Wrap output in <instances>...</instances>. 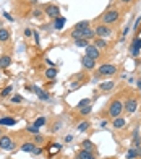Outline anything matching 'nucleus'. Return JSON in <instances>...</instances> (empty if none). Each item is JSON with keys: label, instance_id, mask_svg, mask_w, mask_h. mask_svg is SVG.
Wrapping results in <instances>:
<instances>
[{"label": "nucleus", "instance_id": "obj_6", "mask_svg": "<svg viewBox=\"0 0 141 159\" xmlns=\"http://www.w3.org/2000/svg\"><path fill=\"white\" fill-rule=\"evenodd\" d=\"M140 52H141V37L140 36H136V37L133 39L131 46H130V54L133 57H138L140 55Z\"/></svg>", "mask_w": 141, "mask_h": 159}, {"label": "nucleus", "instance_id": "obj_24", "mask_svg": "<svg viewBox=\"0 0 141 159\" xmlns=\"http://www.w3.org/2000/svg\"><path fill=\"white\" fill-rule=\"evenodd\" d=\"M86 28H89V21H88V20H83V21L76 23L73 29H80V31H81V29H86Z\"/></svg>", "mask_w": 141, "mask_h": 159}, {"label": "nucleus", "instance_id": "obj_27", "mask_svg": "<svg viewBox=\"0 0 141 159\" xmlns=\"http://www.w3.org/2000/svg\"><path fill=\"white\" fill-rule=\"evenodd\" d=\"M75 44H76V47H88L89 46V41L88 39H78V41H75Z\"/></svg>", "mask_w": 141, "mask_h": 159}, {"label": "nucleus", "instance_id": "obj_12", "mask_svg": "<svg viewBox=\"0 0 141 159\" xmlns=\"http://www.w3.org/2000/svg\"><path fill=\"white\" fill-rule=\"evenodd\" d=\"M76 159H96L92 151H86V149H81V151H78L76 154Z\"/></svg>", "mask_w": 141, "mask_h": 159}, {"label": "nucleus", "instance_id": "obj_30", "mask_svg": "<svg viewBox=\"0 0 141 159\" xmlns=\"http://www.w3.org/2000/svg\"><path fill=\"white\" fill-rule=\"evenodd\" d=\"M138 158V149H128L127 159H136Z\"/></svg>", "mask_w": 141, "mask_h": 159}, {"label": "nucleus", "instance_id": "obj_21", "mask_svg": "<svg viewBox=\"0 0 141 159\" xmlns=\"http://www.w3.org/2000/svg\"><path fill=\"white\" fill-rule=\"evenodd\" d=\"M94 46L97 47L99 50H101V49H107V41H106V39H102V37H97L94 41Z\"/></svg>", "mask_w": 141, "mask_h": 159}, {"label": "nucleus", "instance_id": "obj_26", "mask_svg": "<svg viewBox=\"0 0 141 159\" xmlns=\"http://www.w3.org/2000/svg\"><path fill=\"white\" fill-rule=\"evenodd\" d=\"M89 104H91V99H89V98H86V99H81V101H80V102L76 104V109L80 110V109H83V107L89 106Z\"/></svg>", "mask_w": 141, "mask_h": 159}, {"label": "nucleus", "instance_id": "obj_42", "mask_svg": "<svg viewBox=\"0 0 141 159\" xmlns=\"http://www.w3.org/2000/svg\"><path fill=\"white\" fill-rule=\"evenodd\" d=\"M32 36H34V42H36V44H39V34H37V31L32 33Z\"/></svg>", "mask_w": 141, "mask_h": 159}, {"label": "nucleus", "instance_id": "obj_9", "mask_svg": "<svg viewBox=\"0 0 141 159\" xmlns=\"http://www.w3.org/2000/svg\"><path fill=\"white\" fill-rule=\"evenodd\" d=\"M46 15L55 20L57 16H60V8L57 7V5H49V7L46 8Z\"/></svg>", "mask_w": 141, "mask_h": 159}, {"label": "nucleus", "instance_id": "obj_28", "mask_svg": "<svg viewBox=\"0 0 141 159\" xmlns=\"http://www.w3.org/2000/svg\"><path fill=\"white\" fill-rule=\"evenodd\" d=\"M11 91H13V88H11V86H7V88H4V89H2L0 96H2V98H8V96L11 94Z\"/></svg>", "mask_w": 141, "mask_h": 159}, {"label": "nucleus", "instance_id": "obj_10", "mask_svg": "<svg viewBox=\"0 0 141 159\" xmlns=\"http://www.w3.org/2000/svg\"><path fill=\"white\" fill-rule=\"evenodd\" d=\"M81 65L85 70H92V68L96 67V60H92V59H89L88 55H85L81 59Z\"/></svg>", "mask_w": 141, "mask_h": 159}, {"label": "nucleus", "instance_id": "obj_3", "mask_svg": "<svg viewBox=\"0 0 141 159\" xmlns=\"http://www.w3.org/2000/svg\"><path fill=\"white\" fill-rule=\"evenodd\" d=\"M99 75H104V76H112V75L117 73V67L112 64H104L97 68Z\"/></svg>", "mask_w": 141, "mask_h": 159}, {"label": "nucleus", "instance_id": "obj_13", "mask_svg": "<svg viewBox=\"0 0 141 159\" xmlns=\"http://www.w3.org/2000/svg\"><path fill=\"white\" fill-rule=\"evenodd\" d=\"M10 65H11V57H8V55L0 57V70H5V68H8Z\"/></svg>", "mask_w": 141, "mask_h": 159}, {"label": "nucleus", "instance_id": "obj_37", "mask_svg": "<svg viewBox=\"0 0 141 159\" xmlns=\"http://www.w3.org/2000/svg\"><path fill=\"white\" fill-rule=\"evenodd\" d=\"M21 101H23V98H21V96H18V94L11 98V102H15V104H20Z\"/></svg>", "mask_w": 141, "mask_h": 159}, {"label": "nucleus", "instance_id": "obj_2", "mask_svg": "<svg viewBox=\"0 0 141 159\" xmlns=\"http://www.w3.org/2000/svg\"><path fill=\"white\" fill-rule=\"evenodd\" d=\"M118 18H120L118 10H107L102 15V21H104V25H110V23H115Z\"/></svg>", "mask_w": 141, "mask_h": 159}, {"label": "nucleus", "instance_id": "obj_49", "mask_svg": "<svg viewBox=\"0 0 141 159\" xmlns=\"http://www.w3.org/2000/svg\"><path fill=\"white\" fill-rule=\"evenodd\" d=\"M31 4H32V5H36V4H37V0H31Z\"/></svg>", "mask_w": 141, "mask_h": 159}, {"label": "nucleus", "instance_id": "obj_41", "mask_svg": "<svg viewBox=\"0 0 141 159\" xmlns=\"http://www.w3.org/2000/svg\"><path fill=\"white\" fill-rule=\"evenodd\" d=\"M42 153V148H34V151H32V154H36V156H39Z\"/></svg>", "mask_w": 141, "mask_h": 159}, {"label": "nucleus", "instance_id": "obj_47", "mask_svg": "<svg viewBox=\"0 0 141 159\" xmlns=\"http://www.w3.org/2000/svg\"><path fill=\"white\" fill-rule=\"evenodd\" d=\"M136 85H138V88H140V91H141V80H138V81H136Z\"/></svg>", "mask_w": 141, "mask_h": 159}, {"label": "nucleus", "instance_id": "obj_15", "mask_svg": "<svg viewBox=\"0 0 141 159\" xmlns=\"http://www.w3.org/2000/svg\"><path fill=\"white\" fill-rule=\"evenodd\" d=\"M125 124H127V120H125L123 117H115V119L112 120L114 128H123V127H125Z\"/></svg>", "mask_w": 141, "mask_h": 159}, {"label": "nucleus", "instance_id": "obj_32", "mask_svg": "<svg viewBox=\"0 0 141 159\" xmlns=\"http://www.w3.org/2000/svg\"><path fill=\"white\" fill-rule=\"evenodd\" d=\"M76 128H78V131H86L89 128V122H81Z\"/></svg>", "mask_w": 141, "mask_h": 159}, {"label": "nucleus", "instance_id": "obj_35", "mask_svg": "<svg viewBox=\"0 0 141 159\" xmlns=\"http://www.w3.org/2000/svg\"><path fill=\"white\" fill-rule=\"evenodd\" d=\"M140 26H141V16H138L136 21H135V25H133V29L135 31H140Z\"/></svg>", "mask_w": 141, "mask_h": 159}, {"label": "nucleus", "instance_id": "obj_29", "mask_svg": "<svg viewBox=\"0 0 141 159\" xmlns=\"http://www.w3.org/2000/svg\"><path fill=\"white\" fill-rule=\"evenodd\" d=\"M32 125H36L37 128H41L42 125H46V117H39V119H36Z\"/></svg>", "mask_w": 141, "mask_h": 159}, {"label": "nucleus", "instance_id": "obj_5", "mask_svg": "<svg viewBox=\"0 0 141 159\" xmlns=\"http://www.w3.org/2000/svg\"><path fill=\"white\" fill-rule=\"evenodd\" d=\"M123 109L127 110L128 114H135L138 110V99H135V98L127 99V102L123 104Z\"/></svg>", "mask_w": 141, "mask_h": 159}, {"label": "nucleus", "instance_id": "obj_16", "mask_svg": "<svg viewBox=\"0 0 141 159\" xmlns=\"http://www.w3.org/2000/svg\"><path fill=\"white\" fill-rule=\"evenodd\" d=\"M96 36V33H94V28H86V29H83V39H88V41H91L92 37Z\"/></svg>", "mask_w": 141, "mask_h": 159}, {"label": "nucleus", "instance_id": "obj_34", "mask_svg": "<svg viewBox=\"0 0 141 159\" xmlns=\"http://www.w3.org/2000/svg\"><path fill=\"white\" fill-rule=\"evenodd\" d=\"M34 143L36 145H42L44 143V136H41V135H34Z\"/></svg>", "mask_w": 141, "mask_h": 159}, {"label": "nucleus", "instance_id": "obj_33", "mask_svg": "<svg viewBox=\"0 0 141 159\" xmlns=\"http://www.w3.org/2000/svg\"><path fill=\"white\" fill-rule=\"evenodd\" d=\"M28 131H29L31 135H39V128L36 127V125H29V127H28Z\"/></svg>", "mask_w": 141, "mask_h": 159}, {"label": "nucleus", "instance_id": "obj_20", "mask_svg": "<svg viewBox=\"0 0 141 159\" xmlns=\"http://www.w3.org/2000/svg\"><path fill=\"white\" fill-rule=\"evenodd\" d=\"M114 86H115L114 81H104L99 85V88H101V91H110V89H114Z\"/></svg>", "mask_w": 141, "mask_h": 159}, {"label": "nucleus", "instance_id": "obj_17", "mask_svg": "<svg viewBox=\"0 0 141 159\" xmlns=\"http://www.w3.org/2000/svg\"><path fill=\"white\" fill-rule=\"evenodd\" d=\"M16 124V119L13 117H4V119H0V125H5V127H11V125Z\"/></svg>", "mask_w": 141, "mask_h": 159}, {"label": "nucleus", "instance_id": "obj_44", "mask_svg": "<svg viewBox=\"0 0 141 159\" xmlns=\"http://www.w3.org/2000/svg\"><path fill=\"white\" fill-rule=\"evenodd\" d=\"M31 34H32V31H31L29 28H26V29H25V36H28V37H29Z\"/></svg>", "mask_w": 141, "mask_h": 159}, {"label": "nucleus", "instance_id": "obj_45", "mask_svg": "<svg viewBox=\"0 0 141 159\" xmlns=\"http://www.w3.org/2000/svg\"><path fill=\"white\" fill-rule=\"evenodd\" d=\"M65 141H67V143L73 141V136H71V135H67V138H65Z\"/></svg>", "mask_w": 141, "mask_h": 159}, {"label": "nucleus", "instance_id": "obj_40", "mask_svg": "<svg viewBox=\"0 0 141 159\" xmlns=\"http://www.w3.org/2000/svg\"><path fill=\"white\" fill-rule=\"evenodd\" d=\"M41 15H42V11H41V10H34V11H32V16H34V18H39Z\"/></svg>", "mask_w": 141, "mask_h": 159}, {"label": "nucleus", "instance_id": "obj_39", "mask_svg": "<svg viewBox=\"0 0 141 159\" xmlns=\"http://www.w3.org/2000/svg\"><path fill=\"white\" fill-rule=\"evenodd\" d=\"M60 127H62V122H57V124L54 125V130H52V131H54V133H55V131H59Z\"/></svg>", "mask_w": 141, "mask_h": 159}, {"label": "nucleus", "instance_id": "obj_8", "mask_svg": "<svg viewBox=\"0 0 141 159\" xmlns=\"http://www.w3.org/2000/svg\"><path fill=\"white\" fill-rule=\"evenodd\" d=\"M13 140L10 136H2L0 138V149H5V151H10L13 149Z\"/></svg>", "mask_w": 141, "mask_h": 159}, {"label": "nucleus", "instance_id": "obj_23", "mask_svg": "<svg viewBox=\"0 0 141 159\" xmlns=\"http://www.w3.org/2000/svg\"><path fill=\"white\" fill-rule=\"evenodd\" d=\"M83 149H86V151H94V143L91 141V140H85V141L81 143Z\"/></svg>", "mask_w": 141, "mask_h": 159}, {"label": "nucleus", "instance_id": "obj_50", "mask_svg": "<svg viewBox=\"0 0 141 159\" xmlns=\"http://www.w3.org/2000/svg\"><path fill=\"white\" fill-rule=\"evenodd\" d=\"M0 78H2V75H0Z\"/></svg>", "mask_w": 141, "mask_h": 159}, {"label": "nucleus", "instance_id": "obj_38", "mask_svg": "<svg viewBox=\"0 0 141 159\" xmlns=\"http://www.w3.org/2000/svg\"><path fill=\"white\" fill-rule=\"evenodd\" d=\"M4 16H5V18H7L8 21H15V18H13V16H11V15H10V13H7V11H4Z\"/></svg>", "mask_w": 141, "mask_h": 159}, {"label": "nucleus", "instance_id": "obj_48", "mask_svg": "<svg viewBox=\"0 0 141 159\" xmlns=\"http://www.w3.org/2000/svg\"><path fill=\"white\" fill-rule=\"evenodd\" d=\"M136 149H138V156H141V146H138Z\"/></svg>", "mask_w": 141, "mask_h": 159}, {"label": "nucleus", "instance_id": "obj_43", "mask_svg": "<svg viewBox=\"0 0 141 159\" xmlns=\"http://www.w3.org/2000/svg\"><path fill=\"white\" fill-rule=\"evenodd\" d=\"M128 31H130V29H128V28H125V29H123V36H122V42H123V41H125V36L128 34Z\"/></svg>", "mask_w": 141, "mask_h": 159}, {"label": "nucleus", "instance_id": "obj_22", "mask_svg": "<svg viewBox=\"0 0 141 159\" xmlns=\"http://www.w3.org/2000/svg\"><path fill=\"white\" fill-rule=\"evenodd\" d=\"M133 146H135V148L141 146V140H140V130H138V128H135V130H133Z\"/></svg>", "mask_w": 141, "mask_h": 159}, {"label": "nucleus", "instance_id": "obj_46", "mask_svg": "<svg viewBox=\"0 0 141 159\" xmlns=\"http://www.w3.org/2000/svg\"><path fill=\"white\" fill-rule=\"evenodd\" d=\"M120 2H122V4H131L133 0H120Z\"/></svg>", "mask_w": 141, "mask_h": 159}, {"label": "nucleus", "instance_id": "obj_36", "mask_svg": "<svg viewBox=\"0 0 141 159\" xmlns=\"http://www.w3.org/2000/svg\"><path fill=\"white\" fill-rule=\"evenodd\" d=\"M60 148H62V145H60V143H54L52 148H50V154H52V153H55V151H59Z\"/></svg>", "mask_w": 141, "mask_h": 159}, {"label": "nucleus", "instance_id": "obj_31", "mask_svg": "<svg viewBox=\"0 0 141 159\" xmlns=\"http://www.w3.org/2000/svg\"><path fill=\"white\" fill-rule=\"evenodd\" d=\"M91 110H92V107H91V104H89V106H86V107H83V109H80V114L85 117V115H89V114H91Z\"/></svg>", "mask_w": 141, "mask_h": 159}, {"label": "nucleus", "instance_id": "obj_7", "mask_svg": "<svg viewBox=\"0 0 141 159\" xmlns=\"http://www.w3.org/2000/svg\"><path fill=\"white\" fill-rule=\"evenodd\" d=\"M86 55H88L89 59H92V60H97L99 57H101V50H99L94 44H89V46L86 47Z\"/></svg>", "mask_w": 141, "mask_h": 159}, {"label": "nucleus", "instance_id": "obj_25", "mask_svg": "<svg viewBox=\"0 0 141 159\" xmlns=\"http://www.w3.org/2000/svg\"><path fill=\"white\" fill-rule=\"evenodd\" d=\"M57 76V70L54 67H50V68H47L46 70V78H49V80H54V78Z\"/></svg>", "mask_w": 141, "mask_h": 159}, {"label": "nucleus", "instance_id": "obj_11", "mask_svg": "<svg viewBox=\"0 0 141 159\" xmlns=\"http://www.w3.org/2000/svg\"><path fill=\"white\" fill-rule=\"evenodd\" d=\"M32 91H34V94H37V98L41 99V101H49V99H50V96L47 94V91L37 88V86H32Z\"/></svg>", "mask_w": 141, "mask_h": 159}, {"label": "nucleus", "instance_id": "obj_4", "mask_svg": "<svg viewBox=\"0 0 141 159\" xmlns=\"http://www.w3.org/2000/svg\"><path fill=\"white\" fill-rule=\"evenodd\" d=\"M94 33H96V36H97V37L107 39L110 34H112V29H110L107 25H97L94 28Z\"/></svg>", "mask_w": 141, "mask_h": 159}, {"label": "nucleus", "instance_id": "obj_18", "mask_svg": "<svg viewBox=\"0 0 141 159\" xmlns=\"http://www.w3.org/2000/svg\"><path fill=\"white\" fill-rule=\"evenodd\" d=\"M10 39V31L7 28H0V42H7Z\"/></svg>", "mask_w": 141, "mask_h": 159}, {"label": "nucleus", "instance_id": "obj_14", "mask_svg": "<svg viewBox=\"0 0 141 159\" xmlns=\"http://www.w3.org/2000/svg\"><path fill=\"white\" fill-rule=\"evenodd\" d=\"M65 23H67V18L65 16H57L55 21H54V28L55 29H63Z\"/></svg>", "mask_w": 141, "mask_h": 159}, {"label": "nucleus", "instance_id": "obj_19", "mask_svg": "<svg viewBox=\"0 0 141 159\" xmlns=\"http://www.w3.org/2000/svg\"><path fill=\"white\" fill-rule=\"evenodd\" d=\"M36 148V143H31V141H26L25 145H21V151L25 153H32Z\"/></svg>", "mask_w": 141, "mask_h": 159}, {"label": "nucleus", "instance_id": "obj_1", "mask_svg": "<svg viewBox=\"0 0 141 159\" xmlns=\"http://www.w3.org/2000/svg\"><path fill=\"white\" fill-rule=\"evenodd\" d=\"M123 102L122 101H118V99H115V101H112L109 106V117L110 119H115V117H120V114L123 112Z\"/></svg>", "mask_w": 141, "mask_h": 159}]
</instances>
